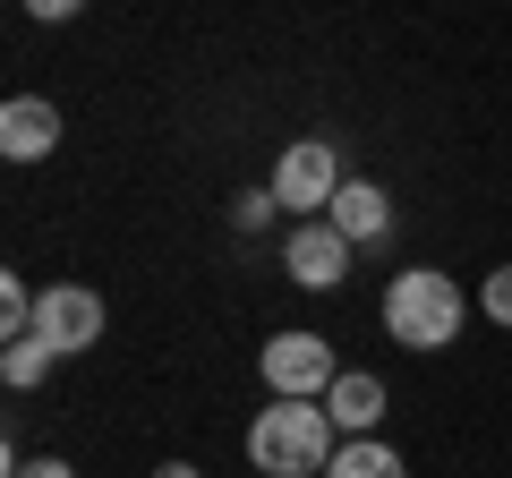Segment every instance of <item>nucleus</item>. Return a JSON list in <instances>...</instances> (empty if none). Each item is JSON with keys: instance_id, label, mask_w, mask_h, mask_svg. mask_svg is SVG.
I'll list each match as a JSON object with an SVG mask.
<instances>
[{"instance_id": "nucleus-1", "label": "nucleus", "mask_w": 512, "mask_h": 478, "mask_svg": "<svg viewBox=\"0 0 512 478\" xmlns=\"http://www.w3.org/2000/svg\"><path fill=\"white\" fill-rule=\"evenodd\" d=\"M333 436H342V427H333L325 402H265L256 427H248V461L265 478H316L333 453H342Z\"/></svg>"}, {"instance_id": "nucleus-2", "label": "nucleus", "mask_w": 512, "mask_h": 478, "mask_svg": "<svg viewBox=\"0 0 512 478\" xmlns=\"http://www.w3.org/2000/svg\"><path fill=\"white\" fill-rule=\"evenodd\" d=\"M384 333L402 350H444L461 342V282L436 265H410V274L384 282Z\"/></svg>"}, {"instance_id": "nucleus-3", "label": "nucleus", "mask_w": 512, "mask_h": 478, "mask_svg": "<svg viewBox=\"0 0 512 478\" xmlns=\"http://www.w3.org/2000/svg\"><path fill=\"white\" fill-rule=\"evenodd\" d=\"M256 376H265L274 402H325L342 368H333V342H325V333H274L265 359H256Z\"/></svg>"}, {"instance_id": "nucleus-4", "label": "nucleus", "mask_w": 512, "mask_h": 478, "mask_svg": "<svg viewBox=\"0 0 512 478\" xmlns=\"http://www.w3.org/2000/svg\"><path fill=\"white\" fill-rule=\"evenodd\" d=\"M274 197L291 205L299 222H316L333 197H342V154H333L325 137H291V146H282V163H274Z\"/></svg>"}, {"instance_id": "nucleus-5", "label": "nucleus", "mask_w": 512, "mask_h": 478, "mask_svg": "<svg viewBox=\"0 0 512 478\" xmlns=\"http://www.w3.org/2000/svg\"><path fill=\"white\" fill-rule=\"evenodd\" d=\"M35 333L60 359H77V350L103 342V299H94L86 282H52V291H35Z\"/></svg>"}, {"instance_id": "nucleus-6", "label": "nucleus", "mask_w": 512, "mask_h": 478, "mask_svg": "<svg viewBox=\"0 0 512 478\" xmlns=\"http://www.w3.org/2000/svg\"><path fill=\"white\" fill-rule=\"evenodd\" d=\"M282 265H291L299 291H333V282L350 274V239L333 231L325 214H316V222H291V239H282Z\"/></svg>"}, {"instance_id": "nucleus-7", "label": "nucleus", "mask_w": 512, "mask_h": 478, "mask_svg": "<svg viewBox=\"0 0 512 478\" xmlns=\"http://www.w3.org/2000/svg\"><path fill=\"white\" fill-rule=\"evenodd\" d=\"M52 146H60V111L43 103V94H9V103H0V154H9V163H43Z\"/></svg>"}, {"instance_id": "nucleus-8", "label": "nucleus", "mask_w": 512, "mask_h": 478, "mask_svg": "<svg viewBox=\"0 0 512 478\" xmlns=\"http://www.w3.org/2000/svg\"><path fill=\"white\" fill-rule=\"evenodd\" d=\"M325 222L350 239V248H359V239H384L393 231V197H384L376 180H342V197L325 205Z\"/></svg>"}, {"instance_id": "nucleus-9", "label": "nucleus", "mask_w": 512, "mask_h": 478, "mask_svg": "<svg viewBox=\"0 0 512 478\" xmlns=\"http://www.w3.org/2000/svg\"><path fill=\"white\" fill-rule=\"evenodd\" d=\"M325 410H333V427H342V436H376L384 385H376V376H359V368H342V376H333V393H325Z\"/></svg>"}, {"instance_id": "nucleus-10", "label": "nucleus", "mask_w": 512, "mask_h": 478, "mask_svg": "<svg viewBox=\"0 0 512 478\" xmlns=\"http://www.w3.org/2000/svg\"><path fill=\"white\" fill-rule=\"evenodd\" d=\"M325 478H402V453L384 436H342V453L325 461Z\"/></svg>"}, {"instance_id": "nucleus-11", "label": "nucleus", "mask_w": 512, "mask_h": 478, "mask_svg": "<svg viewBox=\"0 0 512 478\" xmlns=\"http://www.w3.org/2000/svg\"><path fill=\"white\" fill-rule=\"evenodd\" d=\"M60 350L43 342V333H18V342L0 350V376H9V393H26V385H43V368H52Z\"/></svg>"}, {"instance_id": "nucleus-12", "label": "nucleus", "mask_w": 512, "mask_h": 478, "mask_svg": "<svg viewBox=\"0 0 512 478\" xmlns=\"http://www.w3.org/2000/svg\"><path fill=\"white\" fill-rule=\"evenodd\" d=\"M274 214H282L274 188H248V197H231V222H239V231H274Z\"/></svg>"}, {"instance_id": "nucleus-13", "label": "nucleus", "mask_w": 512, "mask_h": 478, "mask_svg": "<svg viewBox=\"0 0 512 478\" xmlns=\"http://www.w3.org/2000/svg\"><path fill=\"white\" fill-rule=\"evenodd\" d=\"M478 308H487L495 325H512V265H495V274H487V291H478Z\"/></svg>"}, {"instance_id": "nucleus-14", "label": "nucleus", "mask_w": 512, "mask_h": 478, "mask_svg": "<svg viewBox=\"0 0 512 478\" xmlns=\"http://www.w3.org/2000/svg\"><path fill=\"white\" fill-rule=\"evenodd\" d=\"M26 9H35V18H43V26H69V18H77V9H86V0H26Z\"/></svg>"}, {"instance_id": "nucleus-15", "label": "nucleus", "mask_w": 512, "mask_h": 478, "mask_svg": "<svg viewBox=\"0 0 512 478\" xmlns=\"http://www.w3.org/2000/svg\"><path fill=\"white\" fill-rule=\"evenodd\" d=\"M9 478H77L69 461H9Z\"/></svg>"}, {"instance_id": "nucleus-16", "label": "nucleus", "mask_w": 512, "mask_h": 478, "mask_svg": "<svg viewBox=\"0 0 512 478\" xmlns=\"http://www.w3.org/2000/svg\"><path fill=\"white\" fill-rule=\"evenodd\" d=\"M154 478H205V470H197V461H163V470H154Z\"/></svg>"}]
</instances>
